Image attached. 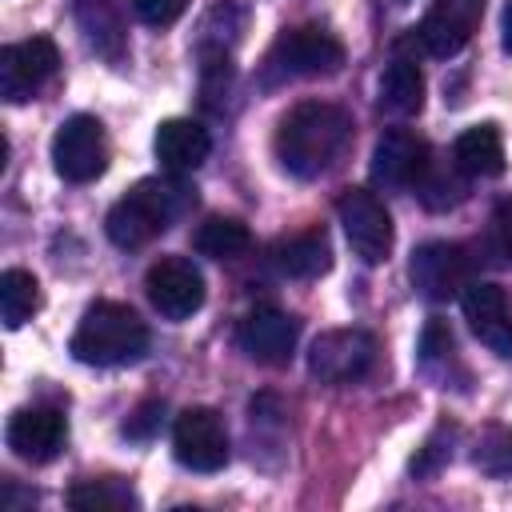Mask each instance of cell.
Listing matches in <instances>:
<instances>
[{
	"label": "cell",
	"instance_id": "cell-32",
	"mask_svg": "<svg viewBox=\"0 0 512 512\" xmlns=\"http://www.w3.org/2000/svg\"><path fill=\"white\" fill-rule=\"evenodd\" d=\"M500 44H504V52L512 56V0L504 4V16H500Z\"/></svg>",
	"mask_w": 512,
	"mask_h": 512
},
{
	"label": "cell",
	"instance_id": "cell-4",
	"mask_svg": "<svg viewBox=\"0 0 512 512\" xmlns=\"http://www.w3.org/2000/svg\"><path fill=\"white\" fill-rule=\"evenodd\" d=\"M340 68H344V44L320 24H300L280 32L264 60L268 80H312V76H332Z\"/></svg>",
	"mask_w": 512,
	"mask_h": 512
},
{
	"label": "cell",
	"instance_id": "cell-24",
	"mask_svg": "<svg viewBox=\"0 0 512 512\" xmlns=\"http://www.w3.org/2000/svg\"><path fill=\"white\" fill-rule=\"evenodd\" d=\"M40 308V284L32 272L24 268H8L0 276V316L8 328H20L24 320H32V312Z\"/></svg>",
	"mask_w": 512,
	"mask_h": 512
},
{
	"label": "cell",
	"instance_id": "cell-11",
	"mask_svg": "<svg viewBox=\"0 0 512 512\" xmlns=\"http://www.w3.org/2000/svg\"><path fill=\"white\" fill-rule=\"evenodd\" d=\"M144 292L164 320H188L204 304V276L184 256H160L144 276Z\"/></svg>",
	"mask_w": 512,
	"mask_h": 512
},
{
	"label": "cell",
	"instance_id": "cell-1",
	"mask_svg": "<svg viewBox=\"0 0 512 512\" xmlns=\"http://www.w3.org/2000/svg\"><path fill=\"white\" fill-rule=\"evenodd\" d=\"M348 144H352V116L328 100L296 104L292 112L280 116L276 136H272L276 160L300 180H316L332 172L340 156L348 152Z\"/></svg>",
	"mask_w": 512,
	"mask_h": 512
},
{
	"label": "cell",
	"instance_id": "cell-17",
	"mask_svg": "<svg viewBox=\"0 0 512 512\" xmlns=\"http://www.w3.org/2000/svg\"><path fill=\"white\" fill-rule=\"evenodd\" d=\"M152 152H156V160H160L168 172L184 176V172H192V168H200V164L208 160L212 136H208L204 124L184 120V116H172V120H164V124L156 128Z\"/></svg>",
	"mask_w": 512,
	"mask_h": 512
},
{
	"label": "cell",
	"instance_id": "cell-3",
	"mask_svg": "<svg viewBox=\"0 0 512 512\" xmlns=\"http://www.w3.org/2000/svg\"><path fill=\"white\" fill-rule=\"evenodd\" d=\"M68 352L92 368H120L148 352V328L128 304L96 300L84 308V316L68 340Z\"/></svg>",
	"mask_w": 512,
	"mask_h": 512
},
{
	"label": "cell",
	"instance_id": "cell-8",
	"mask_svg": "<svg viewBox=\"0 0 512 512\" xmlns=\"http://www.w3.org/2000/svg\"><path fill=\"white\" fill-rule=\"evenodd\" d=\"M408 276L416 284V292L424 300H460V292L472 284V256L464 244H448V240H428L412 252L408 260Z\"/></svg>",
	"mask_w": 512,
	"mask_h": 512
},
{
	"label": "cell",
	"instance_id": "cell-19",
	"mask_svg": "<svg viewBox=\"0 0 512 512\" xmlns=\"http://www.w3.org/2000/svg\"><path fill=\"white\" fill-rule=\"evenodd\" d=\"M452 164L468 176V180H492L504 172V140L496 132V124H476L464 128L452 144Z\"/></svg>",
	"mask_w": 512,
	"mask_h": 512
},
{
	"label": "cell",
	"instance_id": "cell-23",
	"mask_svg": "<svg viewBox=\"0 0 512 512\" xmlns=\"http://www.w3.org/2000/svg\"><path fill=\"white\" fill-rule=\"evenodd\" d=\"M252 248V232L248 224L232 220V216H212L196 228V252L212 256V260H236Z\"/></svg>",
	"mask_w": 512,
	"mask_h": 512
},
{
	"label": "cell",
	"instance_id": "cell-29",
	"mask_svg": "<svg viewBox=\"0 0 512 512\" xmlns=\"http://www.w3.org/2000/svg\"><path fill=\"white\" fill-rule=\"evenodd\" d=\"M448 460H452V432H436V436H428V444L416 452L412 472H416V476H432V472H440V464H448Z\"/></svg>",
	"mask_w": 512,
	"mask_h": 512
},
{
	"label": "cell",
	"instance_id": "cell-9",
	"mask_svg": "<svg viewBox=\"0 0 512 512\" xmlns=\"http://www.w3.org/2000/svg\"><path fill=\"white\" fill-rule=\"evenodd\" d=\"M60 68V52L48 36H32L20 44L0 48V96L8 104L32 100Z\"/></svg>",
	"mask_w": 512,
	"mask_h": 512
},
{
	"label": "cell",
	"instance_id": "cell-6",
	"mask_svg": "<svg viewBox=\"0 0 512 512\" xmlns=\"http://www.w3.org/2000/svg\"><path fill=\"white\" fill-rule=\"evenodd\" d=\"M376 364V340L364 328H332L320 332L308 348V372L320 384H352L364 380Z\"/></svg>",
	"mask_w": 512,
	"mask_h": 512
},
{
	"label": "cell",
	"instance_id": "cell-2",
	"mask_svg": "<svg viewBox=\"0 0 512 512\" xmlns=\"http://www.w3.org/2000/svg\"><path fill=\"white\" fill-rule=\"evenodd\" d=\"M196 204V188L184 184L176 172L168 176H152L132 184L104 220V232L116 248H140L148 240H156L160 232H168L188 208Z\"/></svg>",
	"mask_w": 512,
	"mask_h": 512
},
{
	"label": "cell",
	"instance_id": "cell-26",
	"mask_svg": "<svg viewBox=\"0 0 512 512\" xmlns=\"http://www.w3.org/2000/svg\"><path fill=\"white\" fill-rule=\"evenodd\" d=\"M472 464L484 476H512V428L488 424L472 444Z\"/></svg>",
	"mask_w": 512,
	"mask_h": 512
},
{
	"label": "cell",
	"instance_id": "cell-31",
	"mask_svg": "<svg viewBox=\"0 0 512 512\" xmlns=\"http://www.w3.org/2000/svg\"><path fill=\"white\" fill-rule=\"evenodd\" d=\"M156 424H160V404H144V408L136 412V420H128V424H124V436L144 440V436H152V432H156Z\"/></svg>",
	"mask_w": 512,
	"mask_h": 512
},
{
	"label": "cell",
	"instance_id": "cell-20",
	"mask_svg": "<svg viewBox=\"0 0 512 512\" xmlns=\"http://www.w3.org/2000/svg\"><path fill=\"white\" fill-rule=\"evenodd\" d=\"M76 24L96 56L104 60L124 56V20L112 0H76Z\"/></svg>",
	"mask_w": 512,
	"mask_h": 512
},
{
	"label": "cell",
	"instance_id": "cell-28",
	"mask_svg": "<svg viewBox=\"0 0 512 512\" xmlns=\"http://www.w3.org/2000/svg\"><path fill=\"white\" fill-rule=\"evenodd\" d=\"M456 360V344H452V328L444 320H428L424 324V336H420V368L432 376L436 364H452Z\"/></svg>",
	"mask_w": 512,
	"mask_h": 512
},
{
	"label": "cell",
	"instance_id": "cell-7",
	"mask_svg": "<svg viewBox=\"0 0 512 512\" xmlns=\"http://www.w3.org/2000/svg\"><path fill=\"white\" fill-rule=\"evenodd\" d=\"M336 216L344 224V236L352 252L364 264H384L392 252V216L368 188H344L336 200Z\"/></svg>",
	"mask_w": 512,
	"mask_h": 512
},
{
	"label": "cell",
	"instance_id": "cell-5",
	"mask_svg": "<svg viewBox=\"0 0 512 512\" xmlns=\"http://www.w3.org/2000/svg\"><path fill=\"white\" fill-rule=\"evenodd\" d=\"M52 164L68 184H88L108 168V136L104 124L88 112L68 116L52 136Z\"/></svg>",
	"mask_w": 512,
	"mask_h": 512
},
{
	"label": "cell",
	"instance_id": "cell-14",
	"mask_svg": "<svg viewBox=\"0 0 512 512\" xmlns=\"http://www.w3.org/2000/svg\"><path fill=\"white\" fill-rule=\"evenodd\" d=\"M480 16H484V0H432L420 28H412V32L428 56L448 60L472 40Z\"/></svg>",
	"mask_w": 512,
	"mask_h": 512
},
{
	"label": "cell",
	"instance_id": "cell-18",
	"mask_svg": "<svg viewBox=\"0 0 512 512\" xmlns=\"http://www.w3.org/2000/svg\"><path fill=\"white\" fill-rule=\"evenodd\" d=\"M268 264L288 280H316L332 268V248L324 232H296L268 248Z\"/></svg>",
	"mask_w": 512,
	"mask_h": 512
},
{
	"label": "cell",
	"instance_id": "cell-10",
	"mask_svg": "<svg viewBox=\"0 0 512 512\" xmlns=\"http://www.w3.org/2000/svg\"><path fill=\"white\" fill-rule=\"evenodd\" d=\"M172 452L192 472H220L228 464V432L220 412L184 408L172 424Z\"/></svg>",
	"mask_w": 512,
	"mask_h": 512
},
{
	"label": "cell",
	"instance_id": "cell-21",
	"mask_svg": "<svg viewBox=\"0 0 512 512\" xmlns=\"http://www.w3.org/2000/svg\"><path fill=\"white\" fill-rule=\"evenodd\" d=\"M424 104V72L416 68V60H392L380 72V108L392 116H412Z\"/></svg>",
	"mask_w": 512,
	"mask_h": 512
},
{
	"label": "cell",
	"instance_id": "cell-15",
	"mask_svg": "<svg viewBox=\"0 0 512 512\" xmlns=\"http://www.w3.org/2000/svg\"><path fill=\"white\" fill-rule=\"evenodd\" d=\"M428 160H432V148L424 136H416L408 128H388L372 148V180L380 188H392V192L416 188Z\"/></svg>",
	"mask_w": 512,
	"mask_h": 512
},
{
	"label": "cell",
	"instance_id": "cell-12",
	"mask_svg": "<svg viewBox=\"0 0 512 512\" xmlns=\"http://www.w3.org/2000/svg\"><path fill=\"white\" fill-rule=\"evenodd\" d=\"M296 340H300V320L280 312V308H252L236 328L240 352L256 364H268V368L288 364L296 352Z\"/></svg>",
	"mask_w": 512,
	"mask_h": 512
},
{
	"label": "cell",
	"instance_id": "cell-16",
	"mask_svg": "<svg viewBox=\"0 0 512 512\" xmlns=\"http://www.w3.org/2000/svg\"><path fill=\"white\" fill-rule=\"evenodd\" d=\"M8 448L28 460V464H48L64 452V440H68V420L60 408H20L12 412L8 420V432H4Z\"/></svg>",
	"mask_w": 512,
	"mask_h": 512
},
{
	"label": "cell",
	"instance_id": "cell-27",
	"mask_svg": "<svg viewBox=\"0 0 512 512\" xmlns=\"http://www.w3.org/2000/svg\"><path fill=\"white\" fill-rule=\"evenodd\" d=\"M480 260L492 268H508L512 264V200H500L488 216V228L480 236Z\"/></svg>",
	"mask_w": 512,
	"mask_h": 512
},
{
	"label": "cell",
	"instance_id": "cell-22",
	"mask_svg": "<svg viewBox=\"0 0 512 512\" xmlns=\"http://www.w3.org/2000/svg\"><path fill=\"white\" fill-rule=\"evenodd\" d=\"M412 192L420 196L424 208H432V212H448V208H456V204L468 196V176H464L456 164L444 168V164L428 160V168H424V176L416 180Z\"/></svg>",
	"mask_w": 512,
	"mask_h": 512
},
{
	"label": "cell",
	"instance_id": "cell-30",
	"mask_svg": "<svg viewBox=\"0 0 512 512\" xmlns=\"http://www.w3.org/2000/svg\"><path fill=\"white\" fill-rule=\"evenodd\" d=\"M132 4H136V16L144 24H152V28H168L188 8V0H132Z\"/></svg>",
	"mask_w": 512,
	"mask_h": 512
},
{
	"label": "cell",
	"instance_id": "cell-13",
	"mask_svg": "<svg viewBox=\"0 0 512 512\" xmlns=\"http://www.w3.org/2000/svg\"><path fill=\"white\" fill-rule=\"evenodd\" d=\"M460 308H464L472 336L500 360H512V304H508L504 288H496L488 280H472L460 292Z\"/></svg>",
	"mask_w": 512,
	"mask_h": 512
},
{
	"label": "cell",
	"instance_id": "cell-25",
	"mask_svg": "<svg viewBox=\"0 0 512 512\" xmlns=\"http://www.w3.org/2000/svg\"><path fill=\"white\" fill-rule=\"evenodd\" d=\"M136 492L120 480H80L68 488V508L76 512H120V508H136Z\"/></svg>",
	"mask_w": 512,
	"mask_h": 512
}]
</instances>
